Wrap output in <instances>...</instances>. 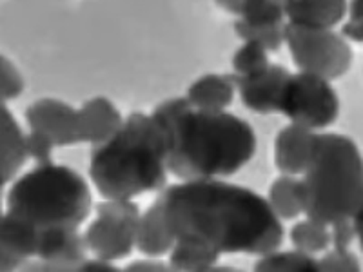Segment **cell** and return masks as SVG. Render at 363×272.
Here are the masks:
<instances>
[{
  "label": "cell",
  "instance_id": "26",
  "mask_svg": "<svg viewBox=\"0 0 363 272\" xmlns=\"http://www.w3.org/2000/svg\"><path fill=\"white\" fill-rule=\"evenodd\" d=\"M318 271H342V272H356L359 271V261L349 249H336L329 254L318 260Z\"/></svg>",
  "mask_w": 363,
  "mask_h": 272
},
{
  "label": "cell",
  "instance_id": "3",
  "mask_svg": "<svg viewBox=\"0 0 363 272\" xmlns=\"http://www.w3.org/2000/svg\"><path fill=\"white\" fill-rule=\"evenodd\" d=\"M167 145L153 115L133 113L115 135L91 151L89 176L106 200H131L162 189Z\"/></svg>",
  "mask_w": 363,
  "mask_h": 272
},
{
  "label": "cell",
  "instance_id": "34",
  "mask_svg": "<svg viewBox=\"0 0 363 272\" xmlns=\"http://www.w3.org/2000/svg\"><path fill=\"white\" fill-rule=\"evenodd\" d=\"M129 271H160L162 267L160 264H149V261H136V264L129 265Z\"/></svg>",
  "mask_w": 363,
  "mask_h": 272
},
{
  "label": "cell",
  "instance_id": "15",
  "mask_svg": "<svg viewBox=\"0 0 363 272\" xmlns=\"http://www.w3.org/2000/svg\"><path fill=\"white\" fill-rule=\"evenodd\" d=\"M289 24L311 29H330L347 13V0H285Z\"/></svg>",
  "mask_w": 363,
  "mask_h": 272
},
{
  "label": "cell",
  "instance_id": "22",
  "mask_svg": "<svg viewBox=\"0 0 363 272\" xmlns=\"http://www.w3.org/2000/svg\"><path fill=\"white\" fill-rule=\"evenodd\" d=\"M291 242L298 251H303L307 254L325 251L330 245V231L325 223L316 222V220L307 218L306 222H300L293 227L291 231Z\"/></svg>",
  "mask_w": 363,
  "mask_h": 272
},
{
  "label": "cell",
  "instance_id": "11",
  "mask_svg": "<svg viewBox=\"0 0 363 272\" xmlns=\"http://www.w3.org/2000/svg\"><path fill=\"white\" fill-rule=\"evenodd\" d=\"M37 258L45 268H80L86 261V239L77 229L50 227L38 229Z\"/></svg>",
  "mask_w": 363,
  "mask_h": 272
},
{
  "label": "cell",
  "instance_id": "28",
  "mask_svg": "<svg viewBox=\"0 0 363 272\" xmlns=\"http://www.w3.org/2000/svg\"><path fill=\"white\" fill-rule=\"evenodd\" d=\"M24 89V80L17 67L9 62L8 58H2V100L8 102L11 98H17Z\"/></svg>",
  "mask_w": 363,
  "mask_h": 272
},
{
  "label": "cell",
  "instance_id": "9",
  "mask_svg": "<svg viewBox=\"0 0 363 272\" xmlns=\"http://www.w3.org/2000/svg\"><path fill=\"white\" fill-rule=\"evenodd\" d=\"M26 120L31 131L45 135L58 147L80 144L79 109L64 103L62 100H37L26 109Z\"/></svg>",
  "mask_w": 363,
  "mask_h": 272
},
{
  "label": "cell",
  "instance_id": "4",
  "mask_svg": "<svg viewBox=\"0 0 363 272\" xmlns=\"http://www.w3.org/2000/svg\"><path fill=\"white\" fill-rule=\"evenodd\" d=\"M301 198L307 218L325 225L358 212L363 205V157L354 140L336 132L316 135Z\"/></svg>",
  "mask_w": 363,
  "mask_h": 272
},
{
  "label": "cell",
  "instance_id": "31",
  "mask_svg": "<svg viewBox=\"0 0 363 272\" xmlns=\"http://www.w3.org/2000/svg\"><path fill=\"white\" fill-rule=\"evenodd\" d=\"M82 271H115V267L111 265V261L108 260H86L82 264Z\"/></svg>",
  "mask_w": 363,
  "mask_h": 272
},
{
  "label": "cell",
  "instance_id": "23",
  "mask_svg": "<svg viewBox=\"0 0 363 272\" xmlns=\"http://www.w3.org/2000/svg\"><path fill=\"white\" fill-rule=\"evenodd\" d=\"M285 0H245L240 11L242 21L251 26L281 24Z\"/></svg>",
  "mask_w": 363,
  "mask_h": 272
},
{
  "label": "cell",
  "instance_id": "19",
  "mask_svg": "<svg viewBox=\"0 0 363 272\" xmlns=\"http://www.w3.org/2000/svg\"><path fill=\"white\" fill-rule=\"evenodd\" d=\"M220 252L194 238H180L171 249L169 264L174 271H207L218 261Z\"/></svg>",
  "mask_w": 363,
  "mask_h": 272
},
{
  "label": "cell",
  "instance_id": "8",
  "mask_svg": "<svg viewBox=\"0 0 363 272\" xmlns=\"http://www.w3.org/2000/svg\"><path fill=\"white\" fill-rule=\"evenodd\" d=\"M140 210L131 200H108L96 207V220L87 227L84 239L96 258L122 260L136 247Z\"/></svg>",
  "mask_w": 363,
  "mask_h": 272
},
{
  "label": "cell",
  "instance_id": "14",
  "mask_svg": "<svg viewBox=\"0 0 363 272\" xmlns=\"http://www.w3.org/2000/svg\"><path fill=\"white\" fill-rule=\"evenodd\" d=\"M79 122L82 142L93 145L109 140L124 124L118 109L108 98H102V96L84 103L79 109Z\"/></svg>",
  "mask_w": 363,
  "mask_h": 272
},
{
  "label": "cell",
  "instance_id": "12",
  "mask_svg": "<svg viewBox=\"0 0 363 272\" xmlns=\"http://www.w3.org/2000/svg\"><path fill=\"white\" fill-rule=\"evenodd\" d=\"M38 232L33 223L6 210L0 225V268L9 271L37 256Z\"/></svg>",
  "mask_w": 363,
  "mask_h": 272
},
{
  "label": "cell",
  "instance_id": "13",
  "mask_svg": "<svg viewBox=\"0 0 363 272\" xmlns=\"http://www.w3.org/2000/svg\"><path fill=\"white\" fill-rule=\"evenodd\" d=\"M316 132L303 125L291 124L280 131L274 142V164L284 174H303L313 157Z\"/></svg>",
  "mask_w": 363,
  "mask_h": 272
},
{
  "label": "cell",
  "instance_id": "5",
  "mask_svg": "<svg viewBox=\"0 0 363 272\" xmlns=\"http://www.w3.org/2000/svg\"><path fill=\"white\" fill-rule=\"evenodd\" d=\"M91 209L86 180L66 165L44 164L18 178L8 193V212L37 229H79Z\"/></svg>",
  "mask_w": 363,
  "mask_h": 272
},
{
  "label": "cell",
  "instance_id": "32",
  "mask_svg": "<svg viewBox=\"0 0 363 272\" xmlns=\"http://www.w3.org/2000/svg\"><path fill=\"white\" fill-rule=\"evenodd\" d=\"M244 2H245V0H216V4L222 6L225 11L233 13V15H240Z\"/></svg>",
  "mask_w": 363,
  "mask_h": 272
},
{
  "label": "cell",
  "instance_id": "29",
  "mask_svg": "<svg viewBox=\"0 0 363 272\" xmlns=\"http://www.w3.org/2000/svg\"><path fill=\"white\" fill-rule=\"evenodd\" d=\"M349 40L363 42V0H352L349 8V22L342 29Z\"/></svg>",
  "mask_w": 363,
  "mask_h": 272
},
{
  "label": "cell",
  "instance_id": "10",
  "mask_svg": "<svg viewBox=\"0 0 363 272\" xmlns=\"http://www.w3.org/2000/svg\"><path fill=\"white\" fill-rule=\"evenodd\" d=\"M289 76V71L281 66H269L265 71L251 76L233 74L245 108L262 115L280 111L281 95Z\"/></svg>",
  "mask_w": 363,
  "mask_h": 272
},
{
  "label": "cell",
  "instance_id": "16",
  "mask_svg": "<svg viewBox=\"0 0 363 272\" xmlns=\"http://www.w3.org/2000/svg\"><path fill=\"white\" fill-rule=\"evenodd\" d=\"M174 236L171 234L167 222H165L164 210L158 202L145 210L138 222V232H136V247L145 256H162L171 252L174 245Z\"/></svg>",
  "mask_w": 363,
  "mask_h": 272
},
{
  "label": "cell",
  "instance_id": "30",
  "mask_svg": "<svg viewBox=\"0 0 363 272\" xmlns=\"http://www.w3.org/2000/svg\"><path fill=\"white\" fill-rule=\"evenodd\" d=\"M330 229V244L336 249H349L351 242L354 239L356 231L351 220H340V222L333 223Z\"/></svg>",
  "mask_w": 363,
  "mask_h": 272
},
{
  "label": "cell",
  "instance_id": "2",
  "mask_svg": "<svg viewBox=\"0 0 363 272\" xmlns=\"http://www.w3.org/2000/svg\"><path fill=\"white\" fill-rule=\"evenodd\" d=\"M167 145V169L180 180L231 176L256 151L252 128L225 111L193 108L187 98L165 100L153 111Z\"/></svg>",
  "mask_w": 363,
  "mask_h": 272
},
{
  "label": "cell",
  "instance_id": "17",
  "mask_svg": "<svg viewBox=\"0 0 363 272\" xmlns=\"http://www.w3.org/2000/svg\"><path fill=\"white\" fill-rule=\"evenodd\" d=\"M235 79L223 74H206L187 89V102L203 111H223L235 96Z\"/></svg>",
  "mask_w": 363,
  "mask_h": 272
},
{
  "label": "cell",
  "instance_id": "24",
  "mask_svg": "<svg viewBox=\"0 0 363 272\" xmlns=\"http://www.w3.org/2000/svg\"><path fill=\"white\" fill-rule=\"evenodd\" d=\"M235 31L245 42H256L267 51H278L285 42V28L281 24L251 26L244 21L235 24Z\"/></svg>",
  "mask_w": 363,
  "mask_h": 272
},
{
  "label": "cell",
  "instance_id": "25",
  "mask_svg": "<svg viewBox=\"0 0 363 272\" xmlns=\"http://www.w3.org/2000/svg\"><path fill=\"white\" fill-rule=\"evenodd\" d=\"M271 66L267 58V50L256 42H245L233 57V69L236 76H251L262 73Z\"/></svg>",
  "mask_w": 363,
  "mask_h": 272
},
{
  "label": "cell",
  "instance_id": "21",
  "mask_svg": "<svg viewBox=\"0 0 363 272\" xmlns=\"http://www.w3.org/2000/svg\"><path fill=\"white\" fill-rule=\"evenodd\" d=\"M256 271L265 272H313L318 271V260L303 251H287L277 252V249L267 254H262V258L256 261Z\"/></svg>",
  "mask_w": 363,
  "mask_h": 272
},
{
  "label": "cell",
  "instance_id": "6",
  "mask_svg": "<svg viewBox=\"0 0 363 272\" xmlns=\"http://www.w3.org/2000/svg\"><path fill=\"white\" fill-rule=\"evenodd\" d=\"M285 42L289 45L294 64L306 73L336 80L351 69V45L330 29H311L287 24Z\"/></svg>",
  "mask_w": 363,
  "mask_h": 272
},
{
  "label": "cell",
  "instance_id": "33",
  "mask_svg": "<svg viewBox=\"0 0 363 272\" xmlns=\"http://www.w3.org/2000/svg\"><path fill=\"white\" fill-rule=\"evenodd\" d=\"M352 225H354L356 236H358L359 245H362V249H363V205L359 207L358 212L352 216Z\"/></svg>",
  "mask_w": 363,
  "mask_h": 272
},
{
  "label": "cell",
  "instance_id": "27",
  "mask_svg": "<svg viewBox=\"0 0 363 272\" xmlns=\"http://www.w3.org/2000/svg\"><path fill=\"white\" fill-rule=\"evenodd\" d=\"M26 144H28V154L29 158H33L38 165L53 164L51 162V151H53L55 144L45 135L37 131H31L26 136Z\"/></svg>",
  "mask_w": 363,
  "mask_h": 272
},
{
  "label": "cell",
  "instance_id": "7",
  "mask_svg": "<svg viewBox=\"0 0 363 272\" xmlns=\"http://www.w3.org/2000/svg\"><path fill=\"white\" fill-rule=\"evenodd\" d=\"M280 113L293 124L307 129H323L338 118L340 100L329 80L301 71L291 74L285 84Z\"/></svg>",
  "mask_w": 363,
  "mask_h": 272
},
{
  "label": "cell",
  "instance_id": "1",
  "mask_svg": "<svg viewBox=\"0 0 363 272\" xmlns=\"http://www.w3.org/2000/svg\"><path fill=\"white\" fill-rule=\"evenodd\" d=\"M174 239L194 238L222 252L267 254L281 245L284 227L269 200L215 180H184L157 200Z\"/></svg>",
  "mask_w": 363,
  "mask_h": 272
},
{
  "label": "cell",
  "instance_id": "18",
  "mask_svg": "<svg viewBox=\"0 0 363 272\" xmlns=\"http://www.w3.org/2000/svg\"><path fill=\"white\" fill-rule=\"evenodd\" d=\"M28 144L21 128L8 111L2 109V181L8 183L28 160Z\"/></svg>",
  "mask_w": 363,
  "mask_h": 272
},
{
  "label": "cell",
  "instance_id": "20",
  "mask_svg": "<svg viewBox=\"0 0 363 272\" xmlns=\"http://www.w3.org/2000/svg\"><path fill=\"white\" fill-rule=\"evenodd\" d=\"M269 203L280 218H298L303 212L301 180H296L291 174H284L272 181L271 189H269Z\"/></svg>",
  "mask_w": 363,
  "mask_h": 272
}]
</instances>
